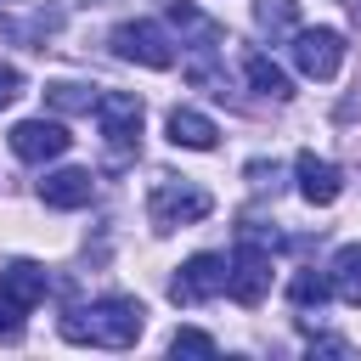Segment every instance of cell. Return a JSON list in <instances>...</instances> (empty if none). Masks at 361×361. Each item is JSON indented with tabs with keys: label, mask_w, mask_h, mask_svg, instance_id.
<instances>
[{
	"label": "cell",
	"mask_w": 361,
	"mask_h": 361,
	"mask_svg": "<svg viewBox=\"0 0 361 361\" xmlns=\"http://www.w3.org/2000/svg\"><path fill=\"white\" fill-rule=\"evenodd\" d=\"M147 327V310L135 299H96L62 316V338L68 344H96V350H130Z\"/></svg>",
	"instance_id": "cell-1"
},
{
	"label": "cell",
	"mask_w": 361,
	"mask_h": 361,
	"mask_svg": "<svg viewBox=\"0 0 361 361\" xmlns=\"http://www.w3.org/2000/svg\"><path fill=\"white\" fill-rule=\"evenodd\" d=\"M45 288H51V276L34 259H17V265L0 271V344H17L23 338V322L45 299Z\"/></svg>",
	"instance_id": "cell-2"
},
{
	"label": "cell",
	"mask_w": 361,
	"mask_h": 361,
	"mask_svg": "<svg viewBox=\"0 0 361 361\" xmlns=\"http://www.w3.org/2000/svg\"><path fill=\"white\" fill-rule=\"evenodd\" d=\"M214 209V197L203 192V186H192V180H175V175H158L152 180V197H147V214H152V226H192V220H203Z\"/></svg>",
	"instance_id": "cell-3"
},
{
	"label": "cell",
	"mask_w": 361,
	"mask_h": 361,
	"mask_svg": "<svg viewBox=\"0 0 361 361\" xmlns=\"http://www.w3.org/2000/svg\"><path fill=\"white\" fill-rule=\"evenodd\" d=\"M96 124H102V141L124 158L141 147V96H124V90H107L96 96Z\"/></svg>",
	"instance_id": "cell-4"
},
{
	"label": "cell",
	"mask_w": 361,
	"mask_h": 361,
	"mask_svg": "<svg viewBox=\"0 0 361 361\" xmlns=\"http://www.w3.org/2000/svg\"><path fill=\"white\" fill-rule=\"evenodd\" d=\"M226 293L237 305H259L271 293V254L259 243H237V254L226 259Z\"/></svg>",
	"instance_id": "cell-5"
},
{
	"label": "cell",
	"mask_w": 361,
	"mask_h": 361,
	"mask_svg": "<svg viewBox=\"0 0 361 361\" xmlns=\"http://www.w3.org/2000/svg\"><path fill=\"white\" fill-rule=\"evenodd\" d=\"M113 51L124 62H141V68H175V45H169V34L158 23H118Z\"/></svg>",
	"instance_id": "cell-6"
},
{
	"label": "cell",
	"mask_w": 361,
	"mask_h": 361,
	"mask_svg": "<svg viewBox=\"0 0 361 361\" xmlns=\"http://www.w3.org/2000/svg\"><path fill=\"white\" fill-rule=\"evenodd\" d=\"M293 62L305 79H333L344 62V34L338 28H299L293 34Z\"/></svg>",
	"instance_id": "cell-7"
},
{
	"label": "cell",
	"mask_w": 361,
	"mask_h": 361,
	"mask_svg": "<svg viewBox=\"0 0 361 361\" xmlns=\"http://www.w3.org/2000/svg\"><path fill=\"white\" fill-rule=\"evenodd\" d=\"M220 288H226V259H220V254H192V259L175 271L169 299H175V305H203V299H214Z\"/></svg>",
	"instance_id": "cell-8"
},
{
	"label": "cell",
	"mask_w": 361,
	"mask_h": 361,
	"mask_svg": "<svg viewBox=\"0 0 361 361\" xmlns=\"http://www.w3.org/2000/svg\"><path fill=\"white\" fill-rule=\"evenodd\" d=\"M68 130L56 124V118H23L17 130H11V152L23 158V164H45V158H62L68 152Z\"/></svg>",
	"instance_id": "cell-9"
},
{
	"label": "cell",
	"mask_w": 361,
	"mask_h": 361,
	"mask_svg": "<svg viewBox=\"0 0 361 361\" xmlns=\"http://www.w3.org/2000/svg\"><path fill=\"white\" fill-rule=\"evenodd\" d=\"M293 175H299V197H305V203H316V209L338 203V192H344L338 169H333L327 158H316V152H299V158H293Z\"/></svg>",
	"instance_id": "cell-10"
},
{
	"label": "cell",
	"mask_w": 361,
	"mask_h": 361,
	"mask_svg": "<svg viewBox=\"0 0 361 361\" xmlns=\"http://www.w3.org/2000/svg\"><path fill=\"white\" fill-rule=\"evenodd\" d=\"M39 197H45V209H85L96 197V180H90V169H56L39 180Z\"/></svg>",
	"instance_id": "cell-11"
},
{
	"label": "cell",
	"mask_w": 361,
	"mask_h": 361,
	"mask_svg": "<svg viewBox=\"0 0 361 361\" xmlns=\"http://www.w3.org/2000/svg\"><path fill=\"white\" fill-rule=\"evenodd\" d=\"M169 141H175V147H192V152H209V147L220 141V130H214V118H203V113H192V107H175V113H169Z\"/></svg>",
	"instance_id": "cell-12"
},
{
	"label": "cell",
	"mask_w": 361,
	"mask_h": 361,
	"mask_svg": "<svg viewBox=\"0 0 361 361\" xmlns=\"http://www.w3.org/2000/svg\"><path fill=\"white\" fill-rule=\"evenodd\" d=\"M243 73H248V85H254L259 96H271V102H288V96H293V79H288L271 56H259V51L243 56Z\"/></svg>",
	"instance_id": "cell-13"
},
{
	"label": "cell",
	"mask_w": 361,
	"mask_h": 361,
	"mask_svg": "<svg viewBox=\"0 0 361 361\" xmlns=\"http://www.w3.org/2000/svg\"><path fill=\"white\" fill-rule=\"evenodd\" d=\"M327 282H333V293H338L344 305H361V243H344V248L333 254Z\"/></svg>",
	"instance_id": "cell-14"
},
{
	"label": "cell",
	"mask_w": 361,
	"mask_h": 361,
	"mask_svg": "<svg viewBox=\"0 0 361 361\" xmlns=\"http://www.w3.org/2000/svg\"><path fill=\"white\" fill-rule=\"evenodd\" d=\"M254 17H259V28L276 39V34H299V11H293V0H254Z\"/></svg>",
	"instance_id": "cell-15"
},
{
	"label": "cell",
	"mask_w": 361,
	"mask_h": 361,
	"mask_svg": "<svg viewBox=\"0 0 361 361\" xmlns=\"http://www.w3.org/2000/svg\"><path fill=\"white\" fill-rule=\"evenodd\" d=\"M327 293H333V282H327V276H316V271H299V276H293V288H288V299H293L299 310H310V305L322 310V305H327Z\"/></svg>",
	"instance_id": "cell-16"
},
{
	"label": "cell",
	"mask_w": 361,
	"mask_h": 361,
	"mask_svg": "<svg viewBox=\"0 0 361 361\" xmlns=\"http://www.w3.org/2000/svg\"><path fill=\"white\" fill-rule=\"evenodd\" d=\"M45 96H51V107H62V113H90V107H96V90H85V85H51Z\"/></svg>",
	"instance_id": "cell-17"
},
{
	"label": "cell",
	"mask_w": 361,
	"mask_h": 361,
	"mask_svg": "<svg viewBox=\"0 0 361 361\" xmlns=\"http://www.w3.org/2000/svg\"><path fill=\"white\" fill-rule=\"evenodd\" d=\"M169 350H175V355H214V338L197 333V327H180V333L169 338Z\"/></svg>",
	"instance_id": "cell-18"
},
{
	"label": "cell",
	"mask_w": 361,
	"mask_h": 361,
	"mask_svg": "<svg viewBox=\"0 0 361 361\" xmlns=\"http://www.w3.org/2000/svg\"><path fill=\"white\" fill-rule=\"evenodd\" d=\"M17 96H23V73H17L11 62H0V107H11Z\"/></svg>",
	"instance_id": "cell-19"
},
{
	"label": "cell",
	"mask_w": 361,
	"mask_h": 361,
	"mask_svg": "<svg viewBox=\"0 0 361 361\" xmlns=\"http://www.w3.org/2000/svg\"><path fill=\"white\" fill-rule=\"evenodd\" d=\"M0 6H11V0H0Z\"/></svg>",
	"instance_id": "cell-20"
}]
</instances>
